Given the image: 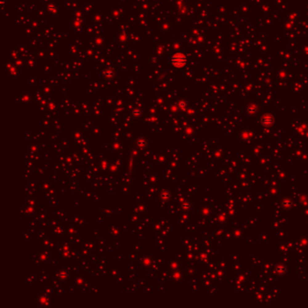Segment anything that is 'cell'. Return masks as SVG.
I'll return each mask as SVG.
<instances>
[]
</instances>
